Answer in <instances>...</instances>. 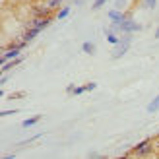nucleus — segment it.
<instances>
[{"label": "nucleus", "mask_w": 159, "mask_h": 159, "mask_svg": "<svg viewBox=\"0 0 159 159\" xmlns=\"http://www.w3.org/2000/svg\"><path fill=\"white\" fill-rule=\"evenodd\" d=\"M155 153V148H153V140H144L136 144L132 148V152H128L126 155H136V157H148V155H153Z\"/></svg>", "instance_id": "nucleus-1"}, {"label": "nucleus", "mask_w": 159, "mask_h": 159, "mask_svg": "<svg viewBox=\"0 0 159 159\" xmlns=\"http://www.w3.org/2000/svg\"><path fill=\"white\" fill-rule=\"evenodd\" d=\"M52 12L54 10L47 2H37V4L31 6V16H33V18H51Z\"/></svg>", "instance_id": "nucleus-2"}, {"label": "nucleus", "mask_w": 159, "mask_h": 159, "mask_svg": "<svg viewBox=\"0 0 159 159\" xmlns=\"http://www.w3.org/2000/svg\"><path fill=\"white\" fill-rule=\"evenodd\" d=\"M130 41H132V35H130V33H124V37H120L118 45H115L113 58H120V57H124V52L130 49Z\"/></svg>", "instance_id": "nucleus-3"}, {"label": "nucleus", "mask_w": 159, "mask_h": 159, "mask_svg": "<svg viewBox=\"0 0 159 159\" xmlns=\"http://www.w3.org/2000/svg\"><path fill=\"white\" fill-rule=\"evenodd\" d=\"M54 18L51 16V18H33V16H31V20L29 21H25V25L23 27H37V29H45V27H49L51 25V21H52Z\"/></svg>", "instance_id": "nucleus-4"}, {"label": "nucleus", "mask_w": 159, "mask_h": 159, "mask_svg": "<svg viewBox=\"0 0 159 159\" xmlns=\"http://www.w3.org/2000/svg\"><path fill=\"white\" fill-rule=\"evenodd\" d=\"M142 25L136 23L132 18H126L122 23H118V33H134V31H140Z\"/></svg>", "instance_id": "nucleus-5"}, {"label": "nucleus", "mask_w": 159, "mask_h": 159, "mask_svg": "<svg viewBox=\"0 0 159 159\" xmlns=\"http://www.w3.org/2000/svg\"><path fill=\"white\" fill-rule=\"evenodd\" d=\"M39 33H41V29H37V27H25V29H23V33L20 35V39H23V41L29 43V41H33Z\"/></svg>", "instance_id": "nucleus-6"}, {"label": "nucleus", "mask_w": 159, "mask_h": 159, "mask_svg": "<svg viewBox=\"0 0 159 159\" xmlns=\"http://www.w3.org/2000/svg\"><path fill=\"white\" fill-rule=\"evenodd\" d=\"M109 18H111L113 23H122L126 18H130V14H124V12H120V10H116V8H115V10L109 12Z\"/></svg>", "instance_id": "nucleus-7"}, {"label": "nucleus", "mask_w": 159, "mask_h": 159, "mask_svg": "<svg viewBox=\"0 0 159 159\" xmlns=\"http://www.w3.org/2000/svg\"><path fill=\"white\" fill-rule=\"evenodd\" d=\"M20 49H6L4 52H2V58H0V60H2V64H4V62H8V60H12V58H18L20 57Z\"/></svg>", "instance_id": "nucleus-8"}, {"label": "nucleus", "mask_w": 159, "mask_h": 159, "mask_svg": "<svg viewBox=\"0 0 159 159\" xmlns=\"http://www.w3.org/2000/svg\"><path fill=\"white\" fill-rule=\"evenodd\" d=\"M21 60H23V57H18V58H12V60H8V62H4L2 64V72L6 74L8 70H12V68H16L18 64H21Z\"/></svg>", "instance_id": "nucleus-9"}, {"label": "nucleus", "mask_w": 159, "mask_h": 159, "mask_svg": "<svg viewBox=\"0 0 159 159\" xmlns=\"http://www.w3.org/2000/svg\"><path fill=\"white\" fill-rule=\"evenodd\" d=\"M41 115H37V116H31V118H27V120H23L21 122V126H23V128H29V126H33V124H37L39 120H41Z\"/></svg>", "instance_id": "nucleus-10"}, {"label": "nucleus", "mask_w": 159, "mask_h": 159, "mask_svg": "<svg viewBox=\"0 0 159 159\" xmlns=\"http://www.w3.org/2000/svg\"><path fill=\"white\" fill-rule=\"evenodd\" d=\"M105 33H107V41L111 43V45H118V41H120V37H118L116 33H113V31H105Z\"/></svg>", "instance_id": "nucleus-11"}, {"label": "nucleus", "mask_w": 159, "mask_h": 159, "mask_svg": "<svg viewBox=\"0 0 159 159\" xmlns=\"http://www.w3.org/2000/svg\"><path fill=\"white\" fill-rule=\"evenodd\" d=\"M157 111H159V95L153 97V101L148 105V113H157Z\"/></svg>", "instance_id": "nucleus-12"}, {"label": "nucleus", "mask_w": 159, "mask_h": 159, "mask_svg": "<svg viewBox=\"0 0 159 159\" xmlns=\"http://www.w3.org/2000/svg\"><path fill=\"white\" fill-rule=\"evenodd\" d=\"M82 51L87 52V54H95V45H93L91 41H85V43L82 45Z\"/></svg>", "instance_id": "nucleus-13"}, {"label": "nucleus", "mask_w": 159, "mask_h": 159, "mask_svg": "<svg viewBox=\"0 0 159 159\" xmlns=\"http://www.w3.org/2000/svg\"><path fill=\"white\" fill-rule=\"evenodd\" d=\"M68 14H70V6H64V8H60V10L57 12V20H64Z\"/></svg>", "instance_id": "nucleus-14"}, {"label": "nucleus", "mask_w": 159, "mask_h": 159, "mask_svg": "<svg viewBox=\"0 0 159 159\" xmlns=\"http://www.w3.org/2000/svg\"><path fill=\"white\" fill-rule=\"evenodd\" d=\"M25 95H27L25 91H14V93L8 95V99H10V101H16V99H23Z\"/></svg>", "instance_id": "nucleus-15"}, {"label": "nucleus", "mask_w": 159, "mask_h": 159, "mask_svg": "<svg viewBox=\"0 0 159 159\" xmlns=\"http://www.w3.org/2000/svg\"><path fill=\"white\" fill-rule=\"evenodd\" d=\"M45 2L49 4L52 10H57V8H60V6H62V2H64V0H45Z\"/></svg>", "instance_id": "nucleus-16"}, {"label": "nucleus", "mask_w": 159, "mask_h": 159, "mask_svg": "<svg viewBox=\"0 0 159 159\" xmlns=\"http://www.w3.org/2000/svg\"><path fill=\"white\" fill-rule=\"evenodd\" d=\"M105 2H107V0H95V2L91 4V8H93V10H99V8H103Z\"/></svg>", "instance_id": "nucleus-17"}, {"label": "nucleus", "mask_w": 159, "mask_h": 159, "mask_svg": "<svg viewBox=\"0 0 159 159\" xmlns=\"http://www.w3.org/2000/svg\"><path fill=\"white\" fill-rule=\"evenodd\" d=\"M82 93H85V85H78L74 89V95H82Z\"/></svg>", "instance_id": "nucleus-18"}, {"label": "nucleus", "mask_w": 159, "mask_h": 159, "mask_svg": "<svg viewBox=\"0 0 159 159\" xmlns=\"http://www.w3.org/2000/svg\"><path fill=\"white\" fill-rule=\"evenodd\" d=\"M146 6L149 8V10H153V8L157 6V0H146Z\"/></svg>", "instance_id": "nucleus-19"}, {"label": "nucleus", "mask_w": 159, "mask_h": 159, "mask_svg": "<svg viewBox=\"0 0 159 159\" xmlns=\"http://www.w3.org/2000/svg\"><path fill=\"white\" fill-rule=\"evenodd\" d=\"M153 148H155V153L159 155V134H157V136L153 138Z\"/></svg>", "instance_id": "nucleus-20"}, {"label": "nucleus", "mask_w": 159, "mask_h": 159, "mask_svg": "<svg viewBox=\"0 0 159 159\" xmlns=\"http://www.w3.org/2000/svg\"><path fill=\"white\" fill-rule=\"evenodd\" d=\"M95 87H97V84H95V82H89V84H85V91H93Z\"/></svg>", "instance_id": "nucleus-21"}, {"label": "nucleus", "mask_w": 159, "mask_h": 159, "mask_svg": "<svg viewBox=\"0 0 159 159\" xmlns=\"http://www.w3.org/2000/svg\"><path fill=\"white\" fill-rule=\"evenodd\" d=\"M18 113V111H2V113H0V116H8V115H16Z\"/></svg>", "instance_id": "nucleus-22"}, {"label": "nucleus", "mask_w": 159, "mask_h": 159, "mask_svg": "<svg viewBox=\"0 0 159 159\" xmlns=\"http://www.w3.org/2000/svg\"><path fill=\"white\" fill-rule=\"evenodd\" d=\"M74 89H76V85H74V84L66 85V93H74Z\"/></svg>", "instance_id": "nucleus-23"}, {"label": "nucleus", "mask_w": 159, "mask_h": 159, "mask_svg": "<svg viewBox=\"0 0 159 159\" xmlns=\"http://www.w3.org/2000/svg\"><path fill=\"white\" fill-rule=\"evenodd\" d=\"M6 82H8V76H6V74H4V76H2V80H0V84H2V85H4V84H6Z\"/></svg>", "instance_id": "nucleus-24"}, {"label": "nucleus", "mask_w": 159, "mask_h": 159, "mask_svg": "<svg viewBox=\"0 0 159 159\" xmlns=\"http://www.w3.org/2000/svg\"><path fill=\"white\" fill-rule=\"evenodd\" d=\"M155 39H159V27L155 29Z\"/></svg>", "instance_id": "nucleus-25"}, {"label": "nucleus", "mask_w": 159, "mask_h": 159, "mask_svg": "<svg viewBox=\"0 0 159 159\" xmlns=\"http://www.w3.org/2000/svg\"><path fill=\"white\" fill-rule=\"evenodd\" d=\"M35 2H45V0H35Z\"/></svg>", "instance_id": "nucleus-26"}]
</instances>
